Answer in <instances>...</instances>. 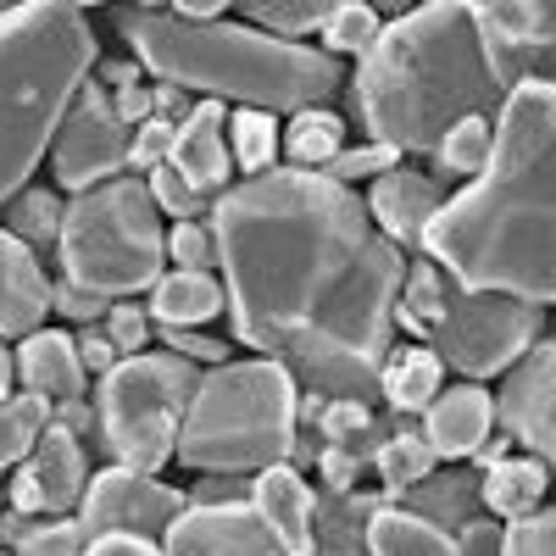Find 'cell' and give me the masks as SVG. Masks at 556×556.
<instances>
[{
  "label": "cell",
  "mask_w": 556,
  "mask_h": 556,
  "mask_svg": "<svg viewBox=\"0 0 556 556\" xmlns=\"http://www.w3.org/2000/svg\"><path fill=\"white\" fill-rule=\"evenodd\" d=\"M201 390V367L173 351L123 356L106 379H96L89 401L101 412V445L112 451L117 468L162 473L178 456V424Z\"/></svg>",
  "instance_id": "cell-8"
},
{
  "label": "cell",
  "mask_w": 556,
  "mask_h": 556,
  "mask_svg": "<svg viewBox=\"0 0 556 556\" xmlns=\"http://www.w3.org/2000/svg\"><path fill=\"white\" fill-rule=\"evenodd\" d=\"M223 501H251V479H235V473H206V479L190 490V506H223Z\"/></svg>",
  "instance_id": "cell-52"
},
{
  "label": "cell",
  "mask_w": 556,
  "mask_h": 556,
  "mask_svg": "<svg viewBox=\"0 0 556 556\" xmlns=\"http://www.w3.org/2000/svg\"><path fill=\"white\" fill-rule=\"evenodd\" d=\"M367 429H374V406H367V401H329V406H323V417H317L323 445H351Z\"/></svg>",
  "instance_id": "cell-43"
},
{
  "label": "cell",
  "mask_w": 556,
  "mask_h": 556,
  "mask_svg": "<svg viewBox=\"0 0 556 556\" xmlns=\"http://www.w3.org/2000/svg\"><path fill=\"white\" fill-rule=\"evenodd\" d=\"M323 17H329V0H245L240 7V23L290 45H301V34H317Z\"/></svg>",
  "instance_id": "cell-37"
},
{
  "label": "cell",
  "mask_w": 556,
  "mask_h": 556,
  "mask_svg": "<svg viewBox=\"0 0 556 556\" xmlns=\"http://www.w3.org/2000/svg\"><path fill=\"white\" fill-rule=\"evenodd\" d=\"M440 390H445V367L429 345H395L390 351L384 374H379V395L395 417H424Z\"/></svg>",
  "instance_id": "cell-24"
},
{
  "label": "cell",
  "mask_w": 556,
  "mask_h": 556,
  "mask_svg": "<svg viewBox=\"0 0 556 556\" xmlns=\"http://www.w3.org/2000/svg\"><path fill=\"white\" fill-rule=\"evenodd\" d=\"M12 379H17V345L0 340V401H12Z\"/></svg>",
  "instance_id": "cell-58"
},
{
  "label": "cell",
  "mask_w": 556,
  "mask_h": 556,
  "mask_svg": "<svg viewBox=\"0 0 556 556\" xmlns=\"http://www.w3.org/2000/svg\"><path fill=\"white\" fill-rule=\"evenodd\" d=\"M106 340L117 345V356H146V351H156V323H151V312L139 306V301H112V312H106Z\"/></svg>",
  "instance_id": "cell-39"
},
{
  "label": "cell",
  "mask_w": 556,
  "mask_h": 556,
  "mask_svg": "<svg viewBox=\"0 0 556 556\" xmlns=\"http://www.w3.org/2000/svg\"><path fill=\"white\" fill-rule=\"evenodd\" d=\"M73 345H78V362H84V374H89V379H106L112 367L123 362V356H117V345L106 340L101 323H96V329H78V334H73Z\"/></svg>",
  "instance_id": "cell-50"
},
{
  "label": "cell",
  "mask_w": 556,
  "mask_h": 556,
  "mask_svg": "<svg viewBox=\"0 0 556 556\" xmlns=\"http://www.w3.org/2000/svg\"><path fill=\"white\" fill-rule=\"evenodd\" d=\"M0 540H7V556H84L89 545L78 518H17V513H0Z\"/></svg>",
  "instance_id": "cell-32"
},
{
  "label": "cell",
  "mask_w": 556,
  "mask_h": 556,
  "mask_svg": "<svg viewBox=\"0 0 556 556\" xmlns=\"http://www.w3.org/2000/svg\"><path fill=\"white\" fill-rule=\"evenodd\" d=\"M56 301L51 273L39 267V251H28L23 240H12L0 228V340H28L34 329H45Z\"/></svg>",
  "instance_id": "cell-19"
},
{
  "label": "cell",
  "mask_w": 556,
  "mask_h": 556,
  "mask_svg": "<svg viewBox=\"0 0 556 556\" xmlns=\"http://www.w3.org/2000/svg\"><path fill=\"white\" fill-rule=\"evenodd\" d=\"M167 167L201 190L206 201L235 190V156H228V106L223 101H195V112L178 123Z\"/></svg>",
  "instance_id": "cell-16"
},
{
  "label": "cell",
  "mask_w": 556,
  "mask_h": 556,
  "mask_svg": "<svg viewBox=\"0 0 556 556\" xmlns=\"http://www.w3.org/2000/svg\"><path fill=\"white\" fill-rule=\"evenodd\" d=\"M112 106H117V117H123L128 128L151 123V84H128V89H117Z\"/></svg>",
  "instance_id": "cell-54"
},
{
  "label": "cell",
  "mask_w": 556,
  "mask_h": 556,
  "mask_svg": "<svg viewBox=\"0 0 556 556\" xmlns=\"http://www.w3.org/2000/svg\"><path fill=\"white\" fill-rule=\"evenodd\" d=\"M367 462H356L345 445H317V479H323V495H351L356 479H362Z\"/></svg>",
  "instance_id": "cell-47"
},
{
  "label": "cell",
  "mask_w": 556,
  "mask_h": 556,
  "mask_svg": "<svg viewBox=\"0 0 556 556\" xmlns=\"http://www.w3.org/2000/svg\"><path fill=\"white\" fill-rule=\"evenodd\" d=\"M445 206V190H440V178L429 173H417V167H395L384 178L367 184V217H374V228L401 251H417L429 235V223L440 217Z\"/></svg>",
  "instance_id": "cell-18"
},
{
  "label": "cell",
  "mask_w": 556,
  "mask_h": 556,
  "mask_svg": "<svg viewBox=\"0 0 556 556\" xmlns=\"http://www.w3.org/2000/svg\"><path fill=\"white\" fill-rule=\"evenodd\" d=\"M162 551L167 556H278V545L251 501L184 506L178 523L162 534Z\"/></svg>",
  "instance_id": "cell-15"
},
{
  "label": "cell",
  "mask_w": 556,
  "mask_h": 556,
  "mask_svg": "<svg viewBox=\"0 0 556 556\" xmlns=\"http://www.w3.org/2000/svg\"><path fill=\"white\" fill-rule=\"evenodd\" d=\"M173 17H184V23H223L228 17V7H217V0H178V7H167Z\"/></svg>",
  "instance_id": "cell-56"
},
{
  "label": "cell",
  "mask_w": 556,
  "mask_h": 556,
  "mask_svg": "<svg viewBox=\"0 0 556 556\" xmlns=\"http://www.w3.org/2000/svg\"><path fill=\"white\" fill-rule=\"evenodd\" d=\"M340 151H345V117L340 112H329V106L290 112V123H285V162L295 173H323Z\"/></svg>",
  "instance_id": "cell-29"
},
{
  "label": "cell",
  "mask_w": 556,
  "mask_h": 556,
  "mask_svg": "<svg viewBox=\"0 0 556 556\" xmlns=\"http://www.w3.org/2000/svg\"><path fill=\"white\" fill-rule=\"evenodd\" d=\"M51 312L67 317V323H78V329H96V323H106L112 301L96 295V290H84V285H67V278H56V301H51Z\"/></svg>",
  "instance_id": "cell-46"
},
{
  "label": "cell",
  "mask_w": 556,
  "mask_h": 556,
  "mask_svg": "<svg viewBox=\"0 0 556 556\" xmlns=\"http://www.w3.org/2000/svg\"><path fill=\"white\" fill-rule=\"evenodd\" d=\"M379 506H390L384 490L379 495H362V490L323 495L317 501V551L312 556H367V523H374Z\"/></svg>",
  "instance_id": "cell-27"
},
{
  "label": "cell",
  "mask_w": 556,
  "mask_h": 556,
  "mask_svg": "<svg viewBox=\"0 0 556 556\" xmlns=\"http://www.w3.org/2000/svg\"><path fill=\"white\" fill-rule=\"evenodd\" d=\"M156 345L173 351V356H184V362H195L201 374H212V367H223V362H235L223 340H212L201 329H156Z\"/></svg>",
  "instance_id": "cell-44"
},
{
  "label": "cell",
  "mask_w": 556,
  "mask_h": 556,
  "mask_svg": "<svg viewBox=\"0 0 556 556\" xmlns=\"http://www.w3.org/2000/svg\"><path fill=\"white\" fill-rule=\"evenodd\" d=\"M128 146H134V128L117 117L112 89L84 78V89L73 96V106H67V117L56 128V146H51L56 190L84 195V190H101V184L123 178L128 173Z\"/></svg>",
  "instance_id": "cell-10"
},
{
  "label": "cell",
  "mask_w": 556,
  "mask_h": 556,
  "mask_svg": "<svg viewBox=\"0 0 556 556\" xmlns=\"http://www.w3.org/2000/svg\"><path fill=\"white\" fill-rule=\"evenodd\" d=\"M89 490V451L67 429H45L23 468H12V506L17 518H67Z\"/></svg>",
  "instance_id": "cell-14"
},
{
  "label": "cell",
  "mask_w": 556,
  "mask_h": 556,
  "mask_svg": "<svg viewBox=\"0 0 556 556\" xmlns=\"http://www.w3.org/2000/svg\"><path fill=\"white\" fill-rule=\"evenodd\" d=\"M424 345L462 384H484L495 374H513V367L540 345V306H523L513 295L451 290L445 317L434 323V334Z\"/></svg>",
  "instance_id": "cell-9"
},
{
  "label": "cell",
  "mask_w": 556,
  "mask_h": 556,
  "mask_svg": "<svg viewBox=\"0 0 556 556\" xmlns=\"http://www.w3.org/2000/svg\"><path fill=\"white\" fill-rule=\"evenodd\" d=\"M51 401L45 395H28V390H17L12 401H0V484H7V473L12 468H23L28 462V451L39 445V434L51 429Z\"/></svg>",
  "instance_id": "cell-33"
},
{
  "label": "cell",
  "mask_w": 556,
  "mask_h": 556,
  "mask_svg": "<svg viewBox=\"0 0 556 556\" xmlns=\"http://www.w3.org/2000/svg\"><path fill=\"white\" fill-rule=\"evenodd\" d=\"M173 123H162V117H151V123H139L134 128V146H128V173L134 178H151L156 167H167V156H173Z\"/></svg>",
  "instance_id": "cell-42"
},
{
  "label": "cell",
  "mask_w": 556,
  "mask_h": 556,
  "mask_svg": "<svg viewBox=\"0 0 556 556\" xmlns=\"http://www.w3.org/2000/svg\"><path fill=\"white\" fill-rule=\"evenodd\" d=\"M195 112V101H190V89H178V84H151V117H162V123H184V117H190Z\"/></svg>",
  "instance_id": "cell-53"
},
{
  "label": "cell",
  "mask_w": 556,
  "mask_h": 556,
  "mask_svg": "<svg viewBox=\"0 0 556 556\" xmlns=\"http://www.w3.org/2000/svg\"><path fill=\"white\" fill-rule=\"evenodd\" d=\"M112 23L123 28L134 62L206 101H235L256 112H306L340 96V62L312 45L273 39L240 17L223 23H184L167 7H117Z\"/></svg>",
  "instance_id": "cell-4"
},
{
  "label": "cell",
  "mask_w": 556,
  "mask_h": 556,
  "mask_svg": "<svg viewBox=\"0 0 556 556\" xmlns=\"http://www.w3.org/2000/svg\"><path fill=\"white\" fill-rule=\"evenodd\" d=\"M495 151V117H462L440 146H434V173L440 178H479Z\"/></svg>",
  "instance_id": "cell-35"
},
{
  "label": "cell",
  "mask_w": 556,
  "mask_h": 556,
  "mask_svg": "<svg viewBox=\"0 0 556 556\" xmlns=\"http://www.w3.org/2000/svg\"><path fill=\"white\" fill-rule=\"evenodd\" d=\"M184 506H190L184 490L106 462V468L89 473V490H84L73 518L84 523V534H146V540H162L178 523Z\"/></svg>",
  "instance_id": "cell-12"
},
{
  "label": "cell",
  "mask_w": 556,
  "mask_h": 556,
  "mask_svg": "<svg viewBox=\"0 0 556 556\" xmlns=\"http://www.w3.org/2000/svg\"><path fill=\"white\" fill-rule=\"evenodd\" d=\"M235 340L323 401H367L395 351L406 256L367 201L323 173L273 167L212 206Z\"/></svg>",
  "instance_id": "cell-1"
},
{
  "label": "cell",
  "mask_w": 556,
  "mask_h": 556,
  "mask_svg": "<svg viewBox=\"0 0 556 556\" xmlns=\"http://www.w3.org/2000/svg\"><path fill=\"white\" fill-rule=\"evenodd\" d=\"M317 34H323V51L329 56H367L374 39L384 34V17H379V7H367V0H334Z\"/></svg>",
  "instance_id": "cell-36"
},
{
  "label": "cell",
  "mask_w": 556,
  "mask_h": 556,
  "mask_svg": "<svg viewBox=\"0 0 556 556\" xmlns=\"http://www.w3.org/2000/svg\"><path fill=\"white\" fill-rule=\"evenodd\" d=\"M401 501H406V513L440 523L445 534H451V523L462 529V523H473V518L484 513V501H479V473H445V479L434 473V479H424L417 490H406ZM401 501H395V506H401Z\"/></svg>",
  "instance_id": "cell-30"
},
{
  "label": "cell",
  "mask_w": 556,
  "mask_h": 556,
  "mask_svg": "<svg viewBox=\"0 0 556 556\" xmlns=\"http://www.w3.org/2000/svg\"><path fill=\"white\" fill-rule=\"evenodd\" d=\"M167 262L178 273H217V235L206 223H173L167 228Z\"/></svg>",
  "instance_id": "cell-38"
},
{
  "label": "cell",
  "mask_w": 556,
  "mask_h": 556,
  "mask_svg": "<svg viewBox=\"0 0 556 556\" xmlns=\"http://www.w3.org/2000/svg\"><path fill=\"white\" fill-rule=\"evenodd\" d=\"M251 506L267 523L278 556H312L317 551V490L306 484L301 468H290V462L262 468L251 479Z\"/></svg>",
  "instance_id": "cell-17"
},
{
  "label": "cell",
  "mask_w": 556,
  "mask_h": 556,
  "mask_svg": "<svg viewBox=\"0 0 556 556\" xmlns=\"http://www.w3.org/2000/svg\"><path fill=\"white\" fill-rule=\"evenodd\" d=\"M56 256L67 285H84L106 301L151 295L156 278L167 273V228L151 184L123 173L101 190L73 195Z\"/></svg>",
  "instance_id": "cell-7"
},
{
  "label": "cell",
  "mask_w": 556,
  "mask_h": 556,
  "mask_svg": "<svg viewBox=\"0 0 556 556\" xmlns=\"http://www.w3.org/2000/svg\"><path fill=\"white\" fill-rule=\"evenodd\" d=\"M451 278L429 262V256H412L406 262V278H401V295H395V323L412 329V340L424 345L434 334V323L445 317V301H451Z\"/></svg>",
  "instance_id": "cell-28"
},
{
  "label": "cell",
  "mask_w": 556,
  "mask_h": 556,
  "mask_svg": "<svg viewBox=\"0 0 556 556\" xmlns=\"http://www.w3.org/2000/svg\"><path fill=\"white\" fill-rule=\"evenodd\" d=\"M278 151H285L278 112L235 106V117H228V156H235V173H240V178H262V173H273Z\"/></svg>",
  "instance_id": "cell-31"
},
{
  "label": "cell",
  "mask_w": 556,
  "mask_h": 556,
  "mask_svg": "<svg viewBox=\"0 0 556 556\" xmlns=\"http://www.w3.org/2000/svg\"><path fill=\"white\" fill-rule=\"evenodd\" d=\"M84 556H167L162 540H146V534H89Z\"/></svg>",
  "instance_id": "cell-51"
},
{
  "label": "cell",
  "mask_w": 556,
  "mask_h": 556,
  "mask_svg": "<svg viewBox=\"0 0 556 556\" xmlns=\"http://www.w3.org/2000/svg\"><path fill=\"white\" fill-rule=\"evenodd\" d=\"M374 473L384 484V501H401L424 479H434V451L424 440V417H395L390 412V440L374 456Z\"/></svg>",
  "instance_id": "cell-25"
},
{
  "label": "cell",
  "mask_w": 556,
  "mask_h": 556,
  "mask_svg": "<svg viewBox=\"0 0 556 556\" xmlns=\"http://www.w3.org/2000/svg\"><path fill=\"white\" fill-rule=\"evenodd\" d=\"M17 384L28 395H45V401H78L89 395V374L78 362V345L67 329H34L28 340H17Z\"/></svg>",
  "instance_id": "cell-21"
},
{
  "label": "cell",
  "mask_w": 556,
  "mask_h": 556,
  "mask_svg": "<svg viewBox=\"0 0 556 556\" xmlns=\"http://www.w3.org/2000/svg\"><path fill=\"white\" fill-rule=\"evenodd\" d=\"M367 556H456V534L390 501L367 523Z\"/></svg>",
  "instance_id": "cell-26"
},
{
  "label": "cell",
  "mask_w": 556,
  "mask_h": 556,
  "mask_svg": "<svg viewBox=\"0 0 556 556\" xmlns=\"http://www.w3.org/2000/svg\"><path fill=\"white\" fill-rule=\"evenodd\" d=\"M62 223H67V201L56 190H28L12 195L7 206V235L23 240L28 251H45V245H62Z\"/></svg>",
  "instance_id": "cell-34"
},
{
  "label": "cell",
  "mask_w": 556,
  "mask_h": 556,
  "mask_svg": "<svg viewBox=\"0 0 556 556\" xmlns=\"http://www.w3.org/2000/svg\"><path fill=\"white\" fill-rule=\"evenodd\" d=\"M506 556H556V506L506 523Z\"/></svg>",
  "instance_id": "cell-45"
},
{
  "label": "cell",
  "mask_w": 556,
  "mask_h": 556,
  "mask_svg": "<svg viewBox=\"0 0 556 556\" xmlns=\"http://www.w3.org/2000/svg\"><path fill=\"white\" fill-rule=\"evenodd\" d=\"M89 78L117 96V89H128V84H146V67H139L134 56H128V62H96V73H89Z\"/></svg>",
  "instance_id": "cell-55"
},
{
  "label": "cell",
  "mask_w": 556,
  "mask_h": 556,
  "mask_svg": "<svg viewBox=\"0 0 556 556\" xmlns=\"http://www.w3.org/2000/svg\"><path fill=\"white\" fill-rule=\"evenodd\" d=\"M456 556H506V523L501 518H473L456 529Z\"/></svg>",
  "instance_id": "cell-49"
},
{
  "label": "cell",
  "mask_w": 556,
  "mask_h": 556,
  "mask_svg": "<svg viewBox=\"0 0 556 556\" xmlns=\"http://www.w3.org/2000/svg\"><path fill=\"white\" fill-rule=\"evenodd\" d=\"M146 184H151L156 206H162L173 223H206V217H212V206H217V201H206L201 190H190V184H184L173 167H156Z\"/></svg>",
  "instance_id": "cell-41"
},
{
  "label": "cell",
  "mask_w": 556,
  "mask_h": 556,
  "mask_svg": "<svg viewBox=\"0 0 556 556\" xmlns=\"http://www.w3.org/2000/svg\"><path fill=\"white\" fill-rule=\"evenodd\" d=\"M545 484H551V468L523 451V456H506L501 468L479 473V501H484L490 518L518 523V518H534L545 506Z\"/></svg>",
  "instance_id": "cell-23"
},
{
  "label": "cell",
  "mask_w": 556,
  "mask_h": 556,
  "mask_svg": "<svg viewBox=\"0 0 556 556\" xmlns=\"http://www.w3.org/2000/svg\"><path fill=\"white\" fill-rule=\"evenodd\" d=\"M96 73V28L73 0L0 7V212L51 156L56 128Z\"/></svg>",
  "instance_id": "cell-5"
},
{
  "label": "cell",
  "mask_w": 556,
  "mask_h": 556,
  "mask_svg": "<svg viewBox=\"0 0 556 556\" xmlns=\"http://www.w3.org/2000/svg\"><path fill=\"white\" fill-rule=\"evenodd\" d=\"M490 434H495V395L484 384H451L424 412V440L434 462H473Z\"/></svg>",
  "instance_id": "cell-20"
},
{
  "label": "cell",
  "mask_w": 556,
  "mask_h": 556,
  "mask_svg": "<svg viewBox=\"0 0 556 556\" xmlns=\"http://www.w3.org/2000/svg\"><path fill=\"white\" fill-rule=\"evenodd\" d=\"M417 256L456 290L556 306V89L518 84L495 117L490 167L445 195Z\"/></svg>",
  "instance_id": "cell-2"
},
{
  "label": "cell",
  "mask_w": 556,
  "mask_h": 556,
  "mask_svg": "<svg viewBox=\"0 0 556 556\" xmlns=\"http://www.w3.org/2000/svg\"><path fill=\"white\" fill-rule=\"evenodd\" d=\"M506 456H513V440H506V434H490V440L479 445V456H473V468H479V473H490V468H501Z\"/></svg>",
  "instance_id": "cell-57"
},
{
  "label": "cell",
  "mask_w": 556,
  "mask_h": 556,
  "mask_svg": "<svg viewBox=\"0 0 556 556\" xmlns=\"http://www.w3.org/2000/svg\"><path fill=\"white\" fill-rule=\"evenodd\" d=\"M484 62L513 96L518 84L556 89V0H484L473 7Z\"/></svg>",
  "instance_id": "cell-11"
},
{
  "label": "cell",
  "mask_w": 556,
  "mask_h": 556,
  "mask_svg": "<svg viewBox=\"0 0 556 556\" xmlns=\"http://www.w3.org/2000/svg\"><path fill=\"white\" fill-rule=\"evenodd\" d=\"M223 306H228V295H223L217 273H178V267L156 278V290L146 301L156 329H201V323H212Z\"/></svg>",
  "instance_id": "cell-22"
},
{
  "label": "cell",
  "mask_w": 556,
  "mask_h": 556,
  "mask_svg": "<svg viewBox=\"0 0 556 556\" xmlns=\"http://www.w3.org/2000/svg\"><path fill=\"white\" fill-rule=\"evenodd\" d=\"M401 167V151H390V146H379V139H367V146H345L329 167H323V178H334V184H356V178H384V173H395Z\"/></svg>",
  "instance_id": "cell-40"
},
{
  "label": "cell",
  "mask_w": 556,
  "mask_h": 556,
  "mask_svg": "<svg viewBox=\"0 0 556 556\" xmlns=\"http://www.w3.org/2000/svg\"><path fill=\"white\" fill-rule=\"evenodd\" d=\"M51 424H56V429H67L78 445L89 440L96 451H106V445H101V412H96V401H89V395H78V401H56Z\"/></svg>",
  "instance_id": "cell-48"
},
{
  "label": "cell",
  "mask_w": 556,
  "mask_h": 556,
  "mask_svg": "<svg viewBox=\"0 0 556 556\" xmlns=\"http://www.w3.org/2000/svg\"><path fill=\"white\" fill-rule=\"evenodd\" d=\"M301 384L267 356H235L201 374V390L178 424V456L195 473L256 479L262 468L295 456Z\"/></svg>",
  "instance_id": "cell-6"
},
{
  "label": "cell",
  "mask_w": 556,
  "mask_h": 556,
  "mask_svg": "<svg viewBox=\"0 0 556 556\" xmlns=\"http://www.w3.org/2000/svg\"><path fill=\"white\" fill-rule=\"evenodd\" d=\"M0 556H7V551H0Z\"/></svg>",
  "instance_id": "cell-59"
},
{
  "label": "cell",
  "mask_w": 556,
  "mask_h": 556,
  "mask_svg": "<svg viewBox=\"0 0 556 556\" xmlns=\"http://www.w3.org/2000/svg\"><path fill=\"white\" fill-rule=\"evenodd\" d=\"M351 78L367 134L401 156H434L462 117H501L506 106V89L484 62L473 7L462 0L412 7L384 23Z\"/></svg>",
  "instance_id": "cell-3"
},
{
  "label": "cell",
  "mask_w": 556,
  "mask_h": 556,
  "mask_svg": "<svg viewBox=\"0 0 556 556\" xmlns=\"http://www.w3.org/2000/svg\"><path fill=\"white\" fill-rule=\"evenodd\" d=\"M495 424L501 434L540 456L556 479V340H540L495 395Z\"/></svg>",
  "instance_id": "cell-13"
}]
</instances>
